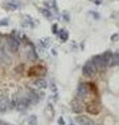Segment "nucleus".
<instances>
[{"instance_id":"nucleus-1","label":"nucleus","mask_w":119,"mask_h":125,"mask_svg":"<svg viewBox=\"0 0 119 125\" xmlns=\"http://www.w3.org/2000/svg\"><path fill=\"white\" fill-rule=\"evenodd\" d=\"M98 74L97 68L92 61H88L83 67V76L87 78H93Z\"/></svg>"},{"instance_id":"nucleus-2","label":"nucleus","mask_w":119,"mask_h":125,"mask_svg":"<svg viewBox=\"0 0 119 125\" xmlns=\"http://www.w3.org/2000/svg\"><path fill=\"white\" fill-rule=\"evenodd\" d=\"M85 107L86 106H85L84 102H82L81 100H78L76 98H73L72 102H71V109H72V112L74 114H76V115L82 114V113L85 111Z\"/></svg>"},{"instance_id":"nucleus-3","label":"nucleus","mask_w":119,"mask_h":125,"mask_svg":"<svg viewBox=\"0 0 119 125\" xmlns=\"http://www.w3.org/2000/svg\"><path fill=\"white\" fill-rule=\"evenodd\" d=\"M27 76H43L46 74V70L43 67H39V66H35L31 67L28 71H27Z\"/></svg>"},{"instance_id":"nucleus-4","label":"nucleus","mask_w":119,"mask_h":125,"mask_svg":"<svg viewBox=\"0 0 119 125\" xmlns=\"http://www.w3.org/2000/svg\"><path fill=\"white\" fill-rule=\"evenodd\" d=\"M85 109L91 115H97L98 113L101 111V107H100V105H99V102H94V103L86 105Z\"/></svg>"},{"instance_id":"nucleus-5","label":"nucleus","mask_w":119,"mask_h":125,"mask_svg":"<svg viewBox=\"0 0 119 125\" xmlns=\"http://www.w3.org/2000/svg\"><path fill=\"white\" fill-rule=\"evenodd\" d=\"M33 84L39 90H44V89H46L47 87H48V83H47V80L45 79V78H43V77H40V78L35 79L33 81Z\"/></svg>"},{"instance_id":"nucleus-6","label":"nucleus","mask_w":119,"mask_h":125,"mask_svg":"<svg viewBox=\"0 0 119 125\" xmlns=\"http://www.w3.org/2000/svg\"><path fill=\"white\" fill-rule=\"evenodd\" d=\"M19 6H20V2L18 0H13V1L6 3L4 5V9L7 10H17Z\"/></svg>"},{"instance_id":"nucleus-7","label":"nucleus","mask_w":119,"mask_h":125,"mask_svg":"<svg viewBox=\"0 0 119 125\" xmlns=\"http://www.w3.org/2000/svg\"><path fill=\"white\" fill-rule=\"evenodd\" d=\"M58 37L60 38V40H61L62 42H66L69 38V33H68L67 30L61 29V30H59V32H58Z\"/></svg>"},{"instance_id":"nucleus-8","label":"nucleus","mask_w":119,"mask_h":125,"mask_svg":"<svg viewBox=\"0 0 119 125\" xmlns=\"http://www.w3.org/2000/svg\"><path fill=\"white\" fill-rule=\"evenodd\" d=\"M110 67H119V53H113Z\"/></svg>"},{"instance_id":"nucleus-9","label":"nucleus","mask_w":119,"mask_h":125,"mask_svg":"<svg viewBox=\"0 0 119 125\" xmlns=\"http://www.w3.org/2000/svg\"><path fill=\"white\" fill-rule=\"evenodd\" d=\"M76 121L79 125H88L90 119L85 115H81V116L76 117Z\"/></svg>"},{"instance_id":"nucleus-10","label":"nucleus","mask_w":119,"mask_h":125,"mask_svg":"<svg viewBox=\"0 0 119 125\" xmlns=\"http://www.w3.org/2000/svg\"><path fill=\"white\" fill-rule=\"evenodd\" d=\"M51 44V41L50 39L48 38H44V39H41V40L39 41V45L42 47V48H47V47H49Z\"/></svg>"},{"instance_id":"nucleus-11","label":"nucleus","mask_w":119,"mask_h":125,"mask_svg":"<svg viewBox=\"0 0 119 125\" xmlns=\"http://www.w3.org/2000/svg\"><path fill=\"white\" fill-rule=\"evenodd\" d=\"M39 10L41 11V14L44 16L45 18H47V19H51V18H52V13H51L48 9H40Z\"/></svg>"},{"instance_id":"nucleus-12","label":"nucleus","mask_w":119,"mask_h":125,"mask_svg":"<svg viewBox=\"0 0 119 125\" xmlns=\"http://www.w3.org/2000/svg\"><path fill=\"white\" fill-rule=\"evenodd\" d=\"M23 68H24V66H23L22 64L16 66L15 67V73L17 74V75H21L22 72H23Z\"/></svg>"},{"instance_id":"nucleus-13","label":"nucleus","mask_w":119,"mask_h":125,"mask_svg":"<svg viewBox=\"0 0 119 125\" xmlns=\"http://www.w3.org/2000/svg\"><path fill=\"white\" fill-rule=\"evenodd\" d=\"M44 4L46 5V7H48V9H50V7H52V9H57V2L54 1V0H50V1H46Z\"/></svg>"},{"instance_id":"nucleus-14","label":"nucleus","mask_w":119,"mask_h":125,"mask_svg":"<svg viewBox=\"0 0 119 125\" xmlns=\"http://www.w3.org/2000/svg\"><path fill=\"white\" fill-rule=\"evenodd\" d=\"M28 124L29 125H37L38 124V121H37V117L35 115H31L29 117V121H28Z\"/></svg>"},{"instance_id":"nucleus-15","label":"nucleus","mask_w":119,"mask_h":125,"mask_svg":"<svg viewBox=\"0 0 119 125\" xmlns=\"http://www.w3.org/2000/svg\"><path fill=\"white\" fill-rule=\"evenodd\" d=\"M111 41L112 42H117L119 41V33H114L111 36Z\"/></svg>"},{"instance_id":"nucleus-16","label":"nucleus","mask_w":119,"mask_h":125,"mask_svg":"<svg viewBox=\"0 0 119 125\" xmlns=\"http://www.w3.org/2000/svg\"><path fill=\"white\" fill-rule=\"evenodd\" d=\"M9 25V19H3L0 21V26H6Z\"/></svg>"},{"instance_id":"nucleus-17","label":"nucleus","mask_w":119,"mask_h":125,"mask_svg":"<svg viewBox=\"0 0 119 125\" xmlns=\"http://www.w3.org/2000/svg\"><path fill=\"white\" fill-rule=\"evenodd\" d=\"M59 30H58V24H53L52 25V33L54 34H58Z\"/></svg>"},{"instance_id":"nucleus-18","label":"nucleus","mask_w":119,"mask_h":125,"mask_svg":"<svg viewBox=\"0 0 119 125\" xmlns=\"http://www.w3.org/2000/svg\"><path fill=\"white\" fill-rule=\"evenodd\" d=\"M63 19H64V20H65L66 22H68V21L70 20V18H69V15H68V13H66V11H65V13L63 14Z\"/></svg>"},{"instance_id":"nucleus-19","label":"nucleus","mask_w":119,"mask_h":125,"mask_svg":"<svg viewBox=\"0 0 119 125\" xmlns=\"http://www.w3.org/2000/svg\"><path fill=\"white\" fill-rule=\"evenodd\" d=\"M88 125H100V124L97 123V122H95V121H93V120H90L89 123H88Z\"/></svg>"},{"instance_id":"nucleus-20","label":"nucleus","mask_w":119,"mask_h":125,"mask_svg":"<svg viewBox=\"0 0 119 125\" xmlns=\"http://www.w3.org/2000/svg\"><path fill=\"white\" fill-rule=\"evenodd\" d=\"M58 123H59V125H65V121L63 120V118H60L59 121H58Z\"/></svg>"},{"instance_id":"nucleus-21","label":"nucleus","mask_w":119,"mask_h":125,"mask_svg":"<svg viewBox=\"0 0 119 125\" xmlns=\"http://www.w3.org/2000/svg\"><path fill=\"white\" fill-rule=\"evenodd\" d=\"M91 15H92L93 16V17H94V19H98L99 18V16H98V14H95V11H91V13H90Z\"/></svg>"},{"instance_id":"nucleus-22","label":"nucleus","mask_w":119,"mask_h":125,"mask_svg":"<svg viewBox=\"0 0 119 125\" xmlns=\"http://www.w3.org/2000/svg\"><path fill=\"white\" fill-rule=\"evenodd\" d=\"M51 90H52L53 92H57V85H55L53 83H51Z\"/></svg>"},{"instance_id":"nucleus-23","label":"nucleus","mask_w":119,"mask_h":125,"mask_svg":"<svg viewBox=\"0 0 119 125\" xmlns=\"http://www.w3.org/2000/svg\"><path fill=\"white\" fill-rule=\"evenodd\" d=\"M95 3H96V4L98 5V4H100V3L102 2V0H95V1H94Z\"/></svg>"},{"instance_id":"nucleus-24","label":"nucleus","mask_w":119,"mask_h":125,"mask_svg":"<svg viewBox=\"0 0 119 125\" xmlns=\"http://www.w3.org/2000/svg\"><path fill=\"white\" fill-rule=\"evenodd\" d=\"M51 52H52V54H53V55H57V54H58L57 50H54V49H52V50H51Z\"/></svg>"},{"instance_id":"nucleus-25","label":"nucleus","mask_w":119,"mask_h":125,"mask_svg":"<svg viewBox=\"0 0 119 125\" xmlns=\"http://www.w3.org/2000/svg\"><path fill=\"white\" fill-rule=\"evenodd\" d=\"M69 125H73V124H72V123H70V124H69Z\"/></svg>"}]
</instances>
